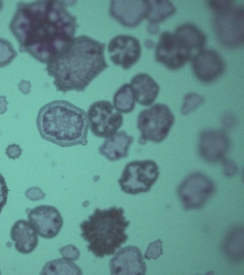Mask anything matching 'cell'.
I'll return each instance as SVG.
<instances>
[{
    "label": "cell",
    "instance_id": "25",
    "mask_svg": "<svg viewBox=\"0 0 244 275\" xmlns=\"http://www.w3.org/2000/svg\"><path fill=\"white\" fill-rule=\"evenodd\" d=\"M12 43L8 40L0 38V68L10 64L17 56Z\"/></svg>",
    "mask_w": 244,
    "mask_h": 275
},
{
    "label": "cell",
    "instance_id": "12",
    "mask_svg": "<svg viewBox=\"0 0 244 275\" xmlns=\"http://www.w3.org/2000/svg\"><path fill=\"white\" fill-rule=\"evenodd\" d=\"M150 9L149 1H111L109 14L124 26L134 28L147 18Z\"/></svg>",
    "mask_w": 244,
    "mask_h": 275
},
{
    "label": "cell",
    "instance_id": "3",
    "mask_svg": "<svg viewBox=\"0 0 244 275\" xmlns=\"http://www.w3.org/2000/svg\"><path fill=\"white\" fill-rule=\"evenodd\" d=\"M36 123L41 136L58 146L87 144V115L68 101L55 100L43 106L39 111Z\"/></svg>",
    "mask_w": 244,
    "mask_h": 275
},
{
    "label": "cell",
    "instance_id": "22",
    "mask_svg": "<svg viewBox=\"0 0 244 275\" xmlns=\"http://www.w3.org/2000/svg\"><path fill=\"white\" fill-rule=\"evenodd\" d=\"M135 101L132 88L128 83L121 86L115 93L113 98L114 107L123 113L132 112L135 107Z\"/></svg>",
    "mask_w": 244,
    "mask_h": 275
},
{
    "label": "cell",
    "instance_id": "4",
    "mask_svg": "<svg viewBox=\"0 0 244 275\" xmlns=\"http://www.w3.org/2000/svg\"><path fill=\"white\" fill-rule=\"evenodd\" d=\"M124 213L123 208L115 206L104 210L97 208L80 224L81 236L88 242V251L96 257L113 254L128 239L125 231L130 222Z\"/></svg>",
    "mask_w": 244,
    "mask_h": 275
},
{
    "label": "cell",
    "instance_id": "24",
    "mask_svg": "<svg viewBox=\"0 0 244 275\" xmlns=\"http://www.w3.org/2000/svg\"><path fill=\"white\" fill-rule=\"evenodd\" d=\"M243 228H235L230 231L225 244L227 254L233 260L243 257Z\"/></svg>",
    "mask_w": 244,
    "mask_h": 275
},
{
    "label": "cell",
    "instance_id": "18",
    "mask_svg": "<svg viewBox=\"0 0 244 275\" xmlns=\"http://www.w3.org/2000/svg\"><path fill=\"white\" fill-rule=\"evenodd\" d=\"M134 138L125 130H121L107 138L99 148V152L110 161L126 157Z\"/></svg>",
    "mask_w": 244,
    "mask_h": 275
},
{
    "label": "cell",
    "instance_id": "2",
    "mask_svg": "<svg viewBox=\"0 0 244 275\" xmlns=\"http://www.w3.org/2000/svg\"><path fill=\"white\" fill-rule=\"evenodd\" d=\"M105 44L88 36L73 38L46 63V70L53 77L57 91H83L108 66Z\"/></svg>",
    "mask_w": 244,
    "mask_h": 275
},
{
    "label": "cell",
    "instance_id": "19",
    "mask_svg": "<svg viewBox=\"0 0 244 275\" xmlns=\"http://www.w3.org/2000/svg\"><path fill=\"white\" fill-rule=\"evenodd\" d=\"M135 100L144 106L151 105L156 99L160 91L157 82L146 73L135 75L130 83Z\"/></svg>",
    "mask_w": 244,
    "mask_h": 275
},
{
    "label": "cell",
    "instance_id": "31",
    "mask_svg": "<svg viewBox=\"0 0 244 275\" xmlns=\"http://www.w3.org/2000/svg\"><path fill=\"white\" fill-rule=\"evenodd\" d=\"M222 162V166L225 175L227 176H233L237 171V166L232 160L225 158Z\"/></svg>",
    "mask_w": 244,
    "mask_h": 275
},
{
    "label": "cell",
    "instance_id": "27",
    "mask_svg": "<svg viewBox=\"0 0 244 275\" xmlns=\"http://www.w3.org/2000/svg\"><path fill=\"white\" fill-rule=\"evenodd\" d=\"M162 254V241L159 239L149 244L144 254V257L148 260H156Z\"/></svg>",
    "mask_w": 244,
    "mask_h": 275
},
{
    "label": "cell",
    "instance_id": "6",
    "mask_svg": "<svg viewBox=\"0 0 244 275\" xmlns=\"http://www.w3.org/2000/svg\"><path fill=\"white\" fill-rule=\"evenodd\" d=\"M159 169L152 160H134L125 166L118 179L121 189L131 195L148 191L158 179Z\"/></svg>",
    "mask_w": 244,
    "mask_h": 275
},
{
    "label": "cell",
    "instance_id": "1",
    "mask_svg": "<svg viewBox=\"0 0 244 275\" xmlns=\"http://www.w3.org/2000/svg\"><path fill=\"white\" fill-rule=\"evenodd\" d=\"M65 1L20 2L10 23L19 51L47 63L72 40L78 26Z\"/></svg>",
    "mask_w": 244,
    "mask_h": 275
},
{
    "label": "cell",
    "instance_id": "14",
    "mask_svg": "<svg viewBox=\"0 0 244 275\" xmlns=\"http://www.w3.org/2000/svg\"><path fill=\"white\" fill-rule=\"evenodd\" d=\"M230 147V141L224 131L217 129L205 130L200 133L199 153L202 158L211 163L224 159Z\"/></svg>",
    "mask_w": 244,
    "mask_h": 275
},
{
    "label": "cell",
    "instance_id": "15",
    "mask_svg": "<svg viewBox=\"0 0 244 275\" xmlns=\"http://www.w3.org/2000/svg\"><path fill=\"white\" fill-rule=\"evenodd\" d=\"M112 274L141 275L145 273L146 266L140 250L129 245L119 250L110 261Z\"/></svg>",
    "mask_w": 244,
    "mask_h": 275
},
{
    "label": "cell",
    "instance_id": "33",
    "mask_svg": "<svg viewBox=\"0 0 244 275\" xmlns=\"http://www.w3.org/2000/svg\"><path fill=\"white\" fill-rule=\"evenodd\" d=\"M159 31V28L158 24H149L148 26V31L151 34H156Z\"/></svg>",
    "mask_w": 244,
    "mask_h": 275
},
{
    "label": "cell",
    "instance_id": "9",
    "mask_svg": "<svg viewBox=\"0 0 244 275\" xmlns=\"http://www.w3.org/2000/svg\"><path fill=\"white\" fill-rule=\"evenodd\" d=\"M215 185L210 178L200 172L188 175L178 188V196L186 209L201 207L212 196Z\"/></svg>",
    "mask_w": 244,
    "mask_h": 275
},
{
    "label": "cell",
    "instance_id": "5",
    "mask_svg": "<svg viewBox=\"0 0 244 275\" xmlns=\"http://www.w3.org/2000/svg\"><path fill=\"white\" fill-rule=\"evenodd\" d=\"M175 121L169 107L163 103H156L140 112L137 126L140 132L139 143L147 141L160 143L168 136Z\"/></svg>",
    "mask_w": 244,
    "mask_h": 275
},
{
    "label": "cell",
    "instance_id": "30",
    "mask_svg": "<svg viewBox=\"0 0 244 275\" xmlns=\"http://www.w3.org/2000/svg\"><path fill=\"white\" fill-rule=\"evenodd\" d=\"M9 189L4 177L0 173V214L7 203Z\"/></svg>",
    "mask_w": 244,
    "mask_h": 275
},
{
    "label": "cell",
    "instance_id": "29",
    "mask_svg": "<svg viewBox=\"0 0 244 275\" xmlns=\"http://www.w3.org/2000/svg\"><path fill=\"white\" fill-rule=\"evenodd\" d=\"M59 252L65 259L70 260H77L80 255L79 250L72 244H69L62 248Z\"/></svg>",
    "mask_w": 244,
    "mask_h": 275
},
{
    "label": "cell",
    "instance_id": "21",
    "mask_svg": "<svg viewBox=\"0 0 244 275\" xmlns=\"http://www.w3.org/2000/svg\"><path fill=\"white\" fill-rule=\"evenodd\" d=\"M150 9L147 17L150 24H157L174 14L176 9L169 1H149Z\"/></svg>",
    "mask_w": 244,
    "mask_h": 275
},
{
    "label": "cell",
    "instance_id": "32",
    "mask_svg": "<svg viewBox=\"0 0 244 275\" xmlns=\"http://www.w3.org/2000/svg\"><path fill=\"white\" fill-rule=\"evenodd\" d=\"M15 151L21 152L22 150L19 145H16L15 144L11 145L7 148L6 154L10 158H17L20 155L15 152Z\"/></svg>",
    "mask_w": 244,
    "mask_h": 275
},
{
    "label": "cell",
    "instance_id": "36",
    "mask_svg": "<svg viewBox=\"0 0 244 275\" xmlns=\"http://www.w3.org/2000/svg\"><path fill=\"white\" fill-rule=\"evenodd\" d=\"M3 7V3L2 1H0V11L2 9Z\"/></svg>",
    "mask_w": 244,
    "mask_h": 275
},
{
    "label": "cell",
    "instance_id": "16",
    "mask_svg": "<svg viewBox=\"0 0 244 275\" xmlns=\"http://www.w3.org/2000/svg\"><path fill=\"white\" fill-rule=\"evenodd\" d=\"M193 70L200 81L210 82L219 78L223 73L224 62L215 50L203 48L197 53L193 60Z\"/></svg>",
    "mask_w": 244,
    "mask_h": 275
},
{
    "label": "cell",
    "instance_id": "13",
    "mask_svg": "<svg viewBox=\"0 0 244 275\" xmlns=\"http://www.w3.org/2000/svg\"><path fill=\"white\" fill-rule=\"evenodd\" d=\"M28 222L37 233L44 238H52L59 232L63 220L58 210L53 206L42 205L29 210Z\"/></svg>",
    "mask_w": 244,
    "mask_h": 275
},
{
    "label": "cell",
    "instance_id": "17",
    "mask_svg": "<svg viewBox=\"0 0 244 275\" xmlns=\"http://www.w3.org/2000/svg\"><path fill=\"white\" fill-rule=\"evenodd\" d=\"M11 237L15 248L20 253L32 252L38 243L37 233L32 224L25 220L16 221L11 229Z\"/></svg>",
    "mask_w": 244,
    "mask_h": 275
},
{
    "label": "cell",
    "instance_id": "34",
    "mask_svg": "<svg viewBox=\"0 0 244 275\" xmlns=\"http://www.w3.org/2000/svg\"><path fill=\"white\" fill-rule=\"evenodd\" d=\"M145 44L146 46H147V47H149V48L152 47L153 46H154L153 42L151 40H146Z\"/></svg>",
    "mask_w": 244,
    "mask_h": 275
},
{
    "label": "cell",
    "instance_id": "10",
    "mask_svg": "<svg viewBox=\"0 0 244 275\" xmlns=\"http://www.w3.org/2000/svg\"><path fill=\"white\" fill-rule=\"evenodd\" d=\"M192 50L175 33H163L156 48V60L171 70L184 66L190 59Z\"/></svg>",
    "mask_w": 244,
    "mask_h": 275
},
{
    "label": "cell",
    "instance_id": "8",
    "mask_svg": "<svg viewBox=\"0 0 244 275\" xmlns=\"http://www.w3.org/2000/svg\"><path fill=\"white\" fill-rule=\"evenodd\" d=\"M90 130L97 137L107 138L117 132L123 123V116L107 100L94 102L87 111Z\"/></svg>",
    "mask_w": 244,
    "mask_h": 275
},
{
    "label": "cell",
    "instance_id": "11",
    "mask_svg": "<svg viewBox=\"0 0 244 275\" xmlns=\"http://www.w3.org/2000/svg\"><path fill=\"white\" fill-rule=\"evenodd\" d=\"M108 52L111 61L124 69H128L139 60L141 53L139 41L126 35H117L109 42Z\"/></svg>",
    "mask_w": 244,
    "mask_h": 275
},
{
    "label": "cell",
    "instance_id": "7",
    "mask_svg": "<svg viewBox=\"0 0 244 275\" xmlns=\"http://www.w3.org/2000/svg\"><path fill=\"white\" fill-rule=\"evenodd\" d=\"M215 15L214 29L220 42L229 48L242 46L244 37L243 7L234 5Z\"/></svg>",
    "mask_w": 244,
    "mask_h": 275
},
{
    "label": "cell",
    "instance_id": "28",
    "mask_svg": "<svg viewBox=\"0 0 244 275\" xmlns=\"http://www.w3.org/2000/svg\"><path fill=\"white\" fill-rule=\"evenodd\" d=\"M208 5L209 9L215 14L224 12L235 5L233 1H208Z\"/></svg>",
    "mask_w": 244,
    "mask_h": 275
},
{
    "label": "cell",
    "instance_id": "23",
    "mask_svg": "<svg viewBox=\"0 0 244 275\" xmlns=\"http://www.w3.org/2000/svg\"><path fill=\"white\" fill-rule=\"evenodd\" d=\"M42 274H81L80 267L71 260L60 258L47 262Z\"/></svg>",
    "mask_w": 244,
    "mask_h": 275
},
{
    "label": "cell",
    "instance_id": "26",
    "mask_svg": "<svg viewBox=\"0 0 244 275\" xmlns=\"http://www.w3.org/2000/svg\"><path fill=\"white\" fill-rule=\"evenodd\" d=\"M204 101L202 96L196 93H190L185 96L182 106L181 113L187 115L195 109Z\"/></svg>",
    "mask_w": 244,
    "mask_h": 275
},
{
    "label": "cell",
    "instance_id": "35",
    "mask_svg": "<svg viewBox=\"0 0 244 275\" xmlns=\"http://www.w3.org/2000/svg\"><path fill=\"white\" fill-rule=\"evenodd\" d=\"M5 98H6L5 96L0 97V105L7 103V102L5 100ZM0 114H2L1 108H0Z\"/></svg>",
    "mask_w": 244,
    "mask_h": 275
},
{
    "label": "cell",
    "instance_id": "20",
    "mask_svg": "<svg viewBox=\"0 0 244 275\" xmlns=\"http://www.w3.org/2000/svg\"><path fill=\"white\" fill-rule=\"evenodd\" d=\"M175 34L180 37L192 49L200 50L206 43L205 35L195 24L186 23L179 25Z\"/></svg>",
    "mask_w": 244,
    "mask_h": 275
},
{
    "label": "cell",
    "instance_id": "37",
    "mask_svg": "<svg viewBox=\"0 0 244 275\" xmlns=\"http://www.w3.org/2000/svg\"><path fill=\"white\" fill-rule=\"evenodd\" d=\"M1 271H0V274H1Z\"/></svg>",
    "mask_w": 244,
    "mask_h": 275
}]
</instances>
